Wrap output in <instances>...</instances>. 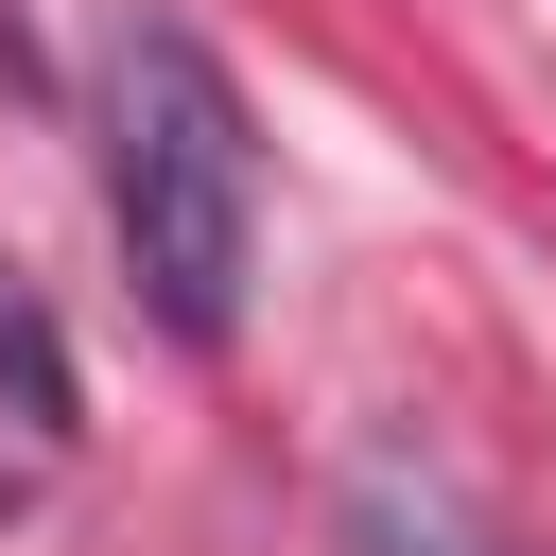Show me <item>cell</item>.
Instances as JSON below:
<instances>
[{
	"label": "cell",
	"instance_id": "3957f363",
	"mask_svg": "<svg viewBox=\"0 0 556 556\" xmlns=\"http://www.w3.org/2000/svg\"><path fill=\"white\" fill-rule=\"evenodd\" d=\"M0 417H35V434H70V348H52V313L0 278Z\"/></svg>",
	"mask_w": 556,
	"mask_h": 556
},
{
	"label": "cell",
	"instance_id": "7a4b0ae2",
	"mask_svg": "<svg viewBox=\"0 0 556 556\" xmlns=\"http://www.w3.org/2000/svg\"><path fill=\"white\" fill-rule=\"evenodd\" d=\"M330 556H521L504 521H469L434 469H400V452H365L348 486H330Z\"/></svg>",
	"mask_w": 556,
	"mask_h": 556
},
{
	"label": "cell",
	"instance_id": "6da1fadb",
	"mask_svg": "<svg viewBox=\"0 0 556 556\" xmlns=\"http://www.w3.org/2000/svg\"><path fill=\"white\" fill-rule=\"evenodd\" d=\"M104 226H122L139 313L174 348L243 330V278H261V122H243V87H226V52L191 17H122L104 35Z\"/></svg>",
	"mask_w": 556,
	"mask_h": 556
}]
</instances>
